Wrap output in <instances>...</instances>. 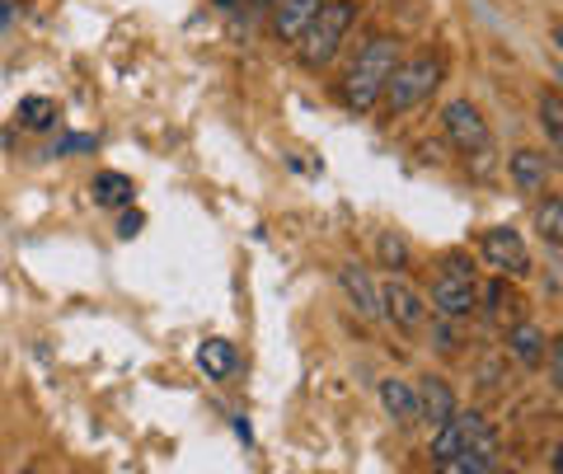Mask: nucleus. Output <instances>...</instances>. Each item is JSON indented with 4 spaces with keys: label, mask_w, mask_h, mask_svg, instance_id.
<instances>
[{
    "label": "nucleus",
    "mask_w": 563,
    "mask_h": 474,
    "mask_svg": "<svg viewBox=\"0 0 563 474\" xmlns=\"http://www.w3.org/2000/svg\"><path fill=\"white\" fill-rule=\"evenodd\" d=\"M399 62H404V52H399L395 38H372L357 57L347 62V71L339 80V99L352 113H372L380 103V95H385V80L395 76Z\"/></svg>",
    "instance_id": "obj_1"
},
{
    "label": "nucleus",
    "mask_w": 563,
    "mask_h": 474,
    "mask_svg": "<svg viewBox=\"0 0 563 474\" xmlns=\"http://www.w3.org/2000/svg\"><path fill=\"white\" fill-rule=\"evenodd\" d=\"M352 24H357V0H324V10L314 14V20L301 29V38L291 43L301 66H310V71L329 66L333 57H339V47H343Z\"/></svg>",
    "instance_id": "obj_2"
},
{
    "label": "nucleus",
    "mask_w": 563,
    "mask_h": 474,
    "mask_svg": "<svg viewBox=\"0 0 563 474\" xmlns=\"http://www.w3.org/2000/svg\"><path fill=\"white\" fill-rule=\"evenodd\" d=\"M442 80H446V62L432 57V52H422V57H413V62H399L395 76L385 80V95H380L385 113L404 118V113L422 109V103L442 90Z\"/></svg>",
    "instance_id": "obj_3"
},
{
    "label": "nucleus",
    "mask_w": 563,
    "mask_h": 474,
    "mask_svg": "<svg viewBox=\"0 0 563 474\" xmlns=\"http://www.w3.org/2000/svg\"><path fill=\"white\" fill-rule=\"evenodd\" d=\"M455 451H498V437H493V428L484 423V414L455 409L446 423H437V432H432V461L455 455Z\"/></svg>",
    "instance_id": "obj_4"
},
{
    "label": "nucleus",
    "mask_w": 563,
    "mask_h": 474,
    "mask_svg": "<svg viewBox=\"0 0 563 474\" xmlns=\"http://www.w3.org/2000/svg\"><path fill=\"white\" fill-rule=\"evenodd\" d=\"M479 254L488 263V273L498 277H531V250H526V240L512 231V225H493V231L479 235Z\"/></svg>",
    "instance_id": "obj_5"
},
{
    "label": "nucleus",
    "mask_w": 563,
    "mask_h": 474,
    "mask_svg": "<svg viewBox=\"0 0 563 474\" xmlns=\"http://www.w3.org/2000/svg\"><path fill=\"white\" fill-rule=\"evenodd\" d=\"M442 132L451 136L455 151L465 155H488L493 151V132H488V118L474 109L470 99H451L442 109Z\"/></svg>",
    "instance_id": "obj_6"
},
{
    "label": "nucleus",
    "mask_w": 563,
    "mask_h": 474,
    "mask_svg": "<svg viewBox=\"0 0 563 474\" xmlns=\"http://www.w3.org/2000/svg\"><path fill=\"white\" fill-rule=\"evenodd\" d=\"M442 320H461V315H474L479 310V287H474V273H455V268H442L432 277L428 296H422Z\"/></svg>",
    "instance_id": "obj_7"
},
{
    "label": "nucleus",
    "mask_w": 563,
    "mask_h": 474,
    "mask_svg": "<svg viewBox=\"0 0 563 474\" xmlns=\"http://www.w3.org/2000/svg\"><path fill=\"white\" fill-rule=\"evenodd\" d=\"M380 306H385V320H395L399 333H413L422 329V320H428V301H422V291L409 287L404 277H390V283L380 287Z\"/></svg>",
    "instance_id": "obj_8"
},
{
    "label": "nucleus",
    "mask_w": 563,
    "mask_h": 474,
    "mask_svg": "<svg viewBox=\"0 0 563 474\" xmlns=\"http://www.w3.org/2000/svg\"><path fill=\"white\" fill-rule=\"evenodd\" d=\"M339 287L352 306H357L362 315H372V320H380L385 306H380V287H376V273L366 268V263H343L339 268Z\"/></svg>",
    "instance_id": "obj_9"
},
{
    "label": "nucleus",
    "mask_w": 563,
    "mask_h": 474,
    "mask_svg": "<svg viewBox=\"0 0 563 474\" xmlns=\"http://www.w3.org/2000/svg\"><path fill=\"white\" fill-rule=\"evenodd\" d=\"M507 179H512V188L521 192V198H536V192H544V184H550V155L531 151V146L512 151V161H507Z\"/></svg>",
    "instance_id": "obj_10"
},
{
    "label": "nucleus",
    "mask_w": 563,
    "mask_h": 474,
    "mask_svg": "<svg viewBox=\"0 0 563 474\" xmlns=\"http://www.w3.org/2000/svg\"><path fill=\"white\" fill-rule=\"evenodd\" d=\"M413 390H418V418H428L432 428H437V423H446V418L461 409V399H455V390H451L442 376H422Z\"/></svg>",
    "instance_id": "obj_11"
},
{
    "label": "nucleus",
    "mask_w": 563,
    "mask_h": 474,
    "mask_svg": "<svg viewBox=\"0 0 563 474\" xmlns=\"http://www.w3.org/2000/svg\"><path fill=\"white\" fill-rule=\"evenodd\" d=\"M507 353H512L517 366H540L544 353H550V333H544L536 320H517L507 329Z\"/></svg>",
    "instance_id": "obj_12"
},
{
    "label": "nucleus",
    "mask_w": 563,
    "mask_h": 474,
    "mask_svg": "<svg viewBox=\"0 0 563 474\" xmlns=\"http://www.w3.org/2000/svg\"><path fill=\"white\" fill-rule=\"evenodd\" d=\"M324 10V0H277V14H273V33L277 43H296L301 29Z\"/></svg>",
    "instance_id": "obj_13"
},
{
    "label": "nucleus",
    "mask_w": 563,
    "mask_h": 474,
    "mask_svg": "<svg viewBox=\"0 0 563 474\" xmlns=\"http://www.w3.org/2000/svg\"><path fill=\"white\" fill-rule=\"evenodd\" d=\"M376 395H380V409L390 414L395 423H418V390H413V381L385 376Z\"/></svg>",
    "instance_id": "obj_14"
},
{
    "label": "nucleus",
    "mask_w": 563,
    "mask_h": 474,
    "mask_svg": "<svg viewBox=\"0 0 563 474\" xmlns=\"http://www.w3.org/2000/svg\"><path fill=\"white\" fill-rule=\"evenodd\" d=\"M198 366L211 376V381H231L240 372V353H235V343L231 339H207L198 348Z\"/></svg>",
    "instance_id": "obj_15"
},
{
    "label": "nucleus",
    "mask_w": 563,
    "mask_h": 474,
    "mask_svg": "<svg viewBox=\"0 0 563 474\" xmlns=\"http://www.w3.org/2000/svg\"><path fill=\"white\" fill-rule=\"evenodd\" d=\"M536 235L550 244V250L563 244V198L559 192H544V198L536 202Z\"/></svg>",
    "instance_id": "obj_16"
},
{
    "label": "nucleus",
    "mask_w": 563,
    "mask_h": 474,
    "mask_svg": "<svg viewBox=\"0 0 563 474\" xmlns=\"http://www.w3.org/2000/svg\"><path fill=\"white\" fill-rule=\"evenodd\" d=\"M493 465H498V451H455L432 461V474H493Z\"/></svg>",
    "instance_id": "obj_17"
},
{
    "label": "nucleus",
    "mask_w": 563,
    "mask_h": 474,
    "mask_svg": "<svg viewBox=\"0 0 563 474\" xmlns=\"http://www.w3.org/2000/svg\"><path fill=\"white\" fill-rule=\"evenodd\" d=\"M90 188H95V202H99V207H128V202L136 198V188H132L128 174H113V169L95 174Z\"/></svg>",
    "instance_id": "obj_18"
},
{
    "label": "nucleus",
    "mask_w": 563,
    "mask_h": 474,
    "mask_svg": "<svg viewBox=\"0 0 563 474\" xmlns=\"http://www.w3.org/2000/svg\"><path fill=\"white\" fill-rule=\"evenodd\" d=\"M540 128L550 136V146H563V99L559 90H540Z\"/></svg>",
    "instance_id": "obj_19"
},
{
    "label": "nucleus",
    "mask_w": 563,
    "mask_h": 474,
    "mask_svg": "<svg viewBox=\"0 0 563 474\" xmlns=\"http://www.w3.org/2000/svg\"><path fill=\"white\" fill-rule=\"evenodd\" d=\"M20 122H24V128H52V122H57V109H52L47 99H24Z\"/></svg>",
    "instance_id": "obj_20"
},
{
    "label": "nucleus",
    "mask_w": 563,
    "mask_h": 474,
    "mask_svg": "<svg viewBox=\"0 0 563 474\" xmlns=\"http://www.w3.org/2000/svg\"><path fill=\"white\" fill-rule=\"evenodd\" d=\"M376 254L385 258V268H404V263H409V250H404V240H395V235H380Z\"/></svg>",
    "instance_id": "obj_21"
},
{
    "label": "nucleus",
    "mask_w": 563,
    "mask_h": 474,
    "mask_svg": "<svg viewBox=\"0 0 563 474\" xmlns=\"http://www.w3.org/2000/svg\"><path fill=\"white\" fill-rule=\"evenodd\" d=\"M85 151H95V136H90V132H80V136H66V142L57 146V155H85Z\"/></svg>",
    "instance_id": "obj_22"
},
{
    "label": "nucleus",
    "mask_w": 563,
    "mask_h": 474,
    "mask_svg": "<svg viewBox=\"0 0 563 474\" xmlns=\"http://www.w3.org/2000/svg\"><path fill=\"white\" fill-rule=\"evenodd\" d=\"M432 333H437V348H455V329H451V320H442V315H437Z\"/></svg>",
    "instance_id": "obj_23"
},
{
    "label": "nucleus",
    "mask_w": 563,
    "mask_h": 474,
    "mask_svg": "<svg viewBox=\"0 0 563 474\" xmlns=\"http://www.w3.org/2000/svg\"><path fill=\"white\" fill-rule=\"evenodd\" d=\"M118 231H122V240H132V235L141 231V217H136V212H122V221H118Z\"/></svg>",
    "instance_id": "obj_24"
},
{
    "label": "nucleus",
    "mask_w": 563,
    "mask_h": 474,
    "mask_svg": "<svg viewBox=\"0 0 563 474\" xmlns=\"http://www.w3.org/2000/svg\"><path fill=\"white\" fill-rule=\"evenodd\" d=\"M217 5H221V10H231V5H240V0H217Z\"/></svg>",
    "instance_id": "obj_25"
},
{
    "label": "nucleus",
    "mask_w": 563,
    "mask_h": 474,
    "mask_svg": "<svg viewBox=\"0 0 563 474\" xmlns=\"http://www.w3.org/2000/svg\"><path fill=\"white\" fill-rule=\"evenodd\" d=\"M14 474H38V470H33V465H24V470H14Z\"/></svg>",
    "instance_id": "obj_26"
},
{
    "label": "nucleus",
    "mask_w": 563,
    "mask_h": 474,
    "mask_svg": "<svg viewBox=\"0 0 563 474\" xmlns=\"http://www.w3.org/2000/svg\"><path fill=\"white\" fill-rule=\"evenodd\" d=\"M258 5H277V0H258Z\"/></svg>",
    "instance_id": "obj_27"
}]
</instances>
